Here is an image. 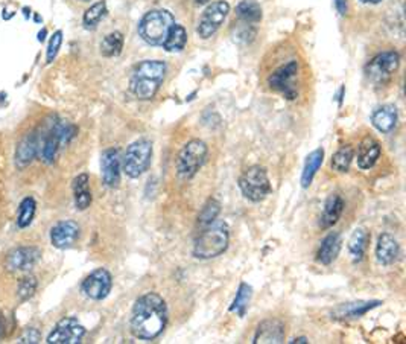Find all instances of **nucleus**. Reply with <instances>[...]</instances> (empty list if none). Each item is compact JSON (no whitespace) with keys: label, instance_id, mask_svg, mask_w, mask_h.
<instances>
[{"label":"nucleus","instance_id":"nucleus-30","mask_svg":"<svg viewBox=\"0 0 406 344\" xmlns=\"http://www.w3.org/2000/svg\"><path fill=\"white\" fill-rule=\"evenodd\" d=\"M107 16V3L104 0H101V2L92 5L90 8H88L84 12V17H83V25L85 29H94L98 28V25Z\"/></svg>","mask_w":406,"mask_h":344},{"label":"nucleus","instance_id":"nucleus-34","mask_svg":"<svg viewBox=\"0 0 406 344\" xmlns=\"http://www.w3.org/2000/svg\"><path fill=\"white\" fill-rule=\"evenodd\" d=\"M221 212V204L216 200H209L207 203L204 204V208L201 210V214L198 216V223L199 225L205 227L207 224H210L212 221H215L216 216L219 215Z\"/></svg>","mask_w":406,"mask_h":344},{"label":"nucleus","instance_id":"nucleus-32","mask_svg":"<svg viewBox=\"0 0 406 344\" xmlns=\"http://www.w3.org/2000/svg\"><path fill=\"white\" fill-rule=\"evenodd\" d=\"M354 159V150L350 145H345L343 148H339L334 157H332V168L336 172H347L350 170V165Z\"/></svg>","mask_w":406,"mask_h":344},{"label":"nucleus","instance_id":"nucleus-40","mask_svg":"<svg viewBox=\"0 0 406 344\" xmlns=\"http://www.w3.org/2000/svg\"><path fill=\"white\" fill-rule=\"evenodd\" d=\"M361 2L367 3V5H378L382 2V0H361Z\"/></svg>","mask_w":406,"mask_h":344},{"label":"nucleus","instance_id":"nucleus-15","mask_svg":"<svg viewBox=\"0 0 406 344\" xmlns=\"http://www.w3.org/2000/svg\"><path fill=\"white\" fill-rule=\"evenodd\" d=\"M400 254V245L389 233H382L376 244V258L382 265H393Z\"/></svg>","mask_w":406,"mask_h":344},{"label":"nucleus","instance_id":"nucleus-14","mask_svg":"<svg viewBox=\"0 0 406 344\" xmlns=\"http://www.w3.org/2000/svg\"><path fill=\"white\" fill-rule=\"evenodd\" d=\"M79 238V225L75 221H70V219H65V221L58 223L52 227L50 230V241H52V245L57 248H70L73 244L77 243Z\"/></svg>","mask_w":406,"mask_h":344},{"label":"nucleus","instance_id":"nucleus-17","mask_svg":"<svg viewBox=\"0 0 406 344\" xmlns=\"http://www.w3.org/2000/svg\"><path fill=\"white\" fill-rule=\"evenodd\" d=\"M285 340V325L280 320H265L259 325L254 335V343H283Z\"/></svg>","mask_w":406,"mask_h":344},{"label":"nucleus","instance_id":"nucleus-41","mask_svg":"<svg viewBox=\"0 0 406 344\" xmlns=\"http://www.w3.org/2000/svg\"><path fill=\"white\" fill-rule=\"evenodd\" d=\"M291 343H300V344L301 343H307V338H306V336H300V338H294Z\"/></svg>","mask_w":406,"mask_h":344},{"label":"nucleus","instance_id":"nucleus-10","mask_svg":"<svg viewBox=\"0 0 406 344\" xmlns=\"http://www.w3.org/2000/svg\"><path fill=\"white\" fill-rule=\"evenodd\" d=\"M85 335V327L75 317H65L58 321L54 331L48 336L49 344H77Z\"/></svg>","mask_w":406,"mask_h":344},{"label":"nucleus","instance_id":"nucleus-19","mask_svg":"<svg viewBox=\"0 0 406 344\" xmlns=\"http://www.w3.org/2000/svg\"><path fill=\"white\" fill-rule=\"evenodd\" d=\"M39 154V134L31 133L20 141L16 151V165L23 170Z\"/></svg>","mask_w":406,"mask_h":344},{"label":"nucleus","instance_id":"nucleus-20","mask_svg":"<svg viewBox=\"0 0 406 344\" xmlns=\"http://www.w3.org/2000/svg\"><path fill=\"white\" fill-rule=\"evenodd\" d=\"M380 157V145L373 137H365L358 146V166L361 170H370Z\"/></svg>","mask_w":406,"mask_h":344},{"label":"nucleus","instance_id":"nucleus-35","mask_svg":"<svg viewBox=\"0 0 406 344\" xmlns=\"http://www.w3.org/2000/svg\"><path fill=\"white\" fill-rule=\"evenodd\" d=\"M37 287H39V283H37V279L32 276H26L23 279H20L17 288V296L20 302H26V300L31 299L35 294Z\"/></svg>","mask_w":406,"mask_h":344},{"label":"nucleus","instance_id":"nucleus-28","mask_svg":"<svg viewBox=\"0 0 406 344\" xmlns=\"http://www.w3.org/2000/svg\"><path fill=\"white\" fill-rule=\"evenodd\" d=\"M236 12L238 17L245 21V23H257L262 20V8L256 0H242V2L236 6Z\"/></svg>","mask_w":406,"mask_h":344},{"label":"nucleus","instance_id":"nucleus-7","mask_svg":"<svg viewBox=\"0 0 406 344\" xmlns=\"http://www.w3.org/2000/svg\"><path fill=\"white\" fill-rule=\"evenodd\" d=\"M398 64H400V57H398L396 50H387V52L374 57L373 60L367 64V77L372 83L383 85L389 81L391 75L397 72Z\"/></svg>","mask_w":406,"mask_h":344},{"label":"nucleus","instance_id":"nucleus-9","mask_svg":"<svg viewBox=\"0 0 406 344\" xmlns=\"http://www.w3.org/2000/svg\"><path fill=\"white\" fill-rule=\"evenodd\" d=\"M298 73V63L291 61L282 68H278L274 73H271L268 78V84L272 90L282 93L286 99L297 98V89L294 85V79Z\"/></svg>","mask_w":406,"mask_h":344},{"label":"nucleus","instance_id":"nucleus-25","mask_svg":"<svg viewBox=\"0 0 406 344\" xmlns=\"http://www.w3.org/2000/svg\"><path fill=\"white\" fill-rule=\"evenodd\" d=\"M73 195H75V206L79 210H85L92 204V192L88 188V175L81 174L73 180Z\"/></svg>","mask_w":406,"mask_h":344},{"label":"nucleus","instance_id":"nucleus-38","mask_svg":"<svg viewBox=\"0 0 406 344\" xmlns=\"http://www.w3.org/2000/svg\"><path fill=\"white\" fill-rule=\"evenodd\" d=\"M335 8H336V11L339 14H341V16H345L347 8H349V5H347V0H335Z\"/></svg>","mask_w":406,"mask_h":344},{"label":"nucleus","instance_id":"nucleus-23","mask_svg":"<svg viewBox=\"0 0 406 344\" xmlns=\"http://www.w3.org/2000/svg\"><path fill=\"white\" fill-rule=\"evenodd\" d=\"M160 85H161V81H157V79L132 75L130 81V90L136 98L142 101H150L156 97Z\"/></svg>","mask_w":406,"mask_h":344},{"label":"nucleus","instance_id":"nucleus-12","mask_svg":"<svg viewBox=\"0 0 406 344\" xmlns=\"http://www.w3.org/2000/svg\"><path fill=\"white\" fill-rule=\"evenodd\" d=\"M41 252L37 247H19L6 256L5 265L10 272H31L39 263Z\"/></svg>","mask_w":406,"mask_h":344},{"label":"nucleus","instance_id":"nucleus-33","mask_svg":"<svg viewBox=\"0 0 406 344\" xmlns=\"http://www.w3.org/2000/svg\"><path fill=\"white\" fill-rule=\"evenodd\" d=\"M37 210V203L32 196H26V199L20 203L19 208V218L17 225L19 229H26V227L32 223Z\"/></svg>","mask_w":406,"mask_h":344},{"label":"nucleus","instance_id":"nucleus-39","mask_svg":"<svg viewBox=\"0 0 406 344\" xmlns=\"http://www.w3.org/2000/svg\"><path fill=\"white\" fill-rule=\"evenodd\" d=\"M46 34H48V31L46 29H41V31L39 32V41H44V39H46Z\"/></svg>","mask_w":406,"mask_h":344},{"label":"nucleus","instance_id":"nucleus-29","mask_svg":"<svg viewBox=\"0 0 406 344\" xmlns=\"http://www.w3.org/2000/svg\"><path fill=\"white\" fill-rule=\"evenodd\" d=\"M122 49H123V35L119 31H114L112 34L105 35L104 40H102L101 43V54L107 58L121 55Z\"/></svg>","mask_w":406,"mask_h":344},{"label":"nucleus","instance_id":"nucleus-24","mask_svg":"<svg viewBox=\"0 0 406 344\" xmlns=\"http://www.w3.org/2000/svg\"><path fill=\"white\" fill-rule=\"evenodd\" d=\"M368 243H370V233H368L365 227H358V229L352 233V236L349 239V254L354 263L364 259Z\"/></svg>","mask_w":406,"mask_h":344},{"label":"nucleus","instance_id":"nucleus-31","mask_svg":"<svg viewBox=\"0 0 406 344\" xmlns=\"http://www.w3.org/2000/svg\"><path fill=\"white\" fill-rule=\"evenodd\" d=\"M251 294H253V290L248 283L242 282L239 285V290H238V294H236L233 303L230 306V311L236 312L239 317L245 316V311L250 305V300H251Z\"/></svg>","mask_w":406,"mask_h":344},{"label":"nucleus","instance_id":"nucleus-11","mask_svg":"<svg viewBox=\"0 0 406 344\" xmlns=\"http://www.w3.org/2000/svg\"><path fill=\"white\" fill-rule=\"evenodd\" d=\"M113 287V277L110 274L108 270L98 268L88 274L83 282L84 294L92 300H104Z\"/></svg>","mask_w":406,"mask_h":344},{"label":"nucleus","instance_id":"nucleus-6","mask_svg":"<svg viewBox=\"0 0 406 344\" xmlns=\"http://www.w3.org/2000/svg\"><path fill=\"white\" fill-rule=\"evenodd\" d=\"M207 152V145L199 141V139H194V141L184 145L179 154V160H176V172H179L180 177L184 180L195 177V174L204 165Z\"/></svg>","mask_w":406,"mask_h":344},{"label":"nucleus","instance_id":"nucleus-4","mask_svg":"<svg viewBox=\"0 0 406 344\" xmlns=\"http://www.w3.org/2000/svg\"><path fill=\"white\" fill-rule=\"evenodd\" d=\"M239 189L247 200L253 203L263 201L271 192L267 170L259 165L250 166L239 177Z\"/></svg>","mask_w":406,"mask_h":344},{"label":"nucleus","instance_id":"nucleus-8","mask_svg":"<svg viewBox=\"0 0 406 344\" xmlns=\"http://www.w3.org/2000/svg\"><path fill=\"white\" fill-rule=\"evenodd\" d=\"M228 12H230V5H228L225 0H218V2L210 3L207 8L204 10L201 19H199V23L196 28L198 35L204 40L215 35L221 25L225 21Z\"/></svg>","mask_w":406,"mask_h":344},{"label":"nucleus","instance_id":"nucleus-3","mask_svg":"<svg viewBox=\"0 0 406 344\" xmlns=\"http://www.w3.org/2000/svg\"><path fill=\"white\" fill-rule=\"evenodd\" d=\"M174 23V16L168 10H152L140 20L139 35L148 45L161 46Z\"/></svg>","mask_w":406,"mask_h":344},{"label":"nucleus","instance_id":"nucleus-27","mask_svg":"<svg viewBox=\"0 0 406 344\" xmlns=\"http://www.w3.org/2000/svg\"><path fill=\"white\" fill-rule=\"evenodd\" d=\"M187 43V32L181 25L174 23L169 29L166 39L163 41V49L166 52H181V50L186 48Z\"/></svg>","mask_w":406,"mask_h":344},{"label":"nucleus","instance_id":"nucleus-18","mask_svg":"<svg viewBox=\"0 0 406 344\" xmlns=\"http://www.w3.org/2000/svg\"><path fill=\"white\" fill-rule=\"evenodd\" d=\"M344 212V200L339 194H332L329 199L324 203V209L320 218V227L321 229H330L334 227L339 218H341Z\"/></svg>","mask_w":406,"mask_h":344},{"label":"nucleus","instance_id":"nucleus-2","mask_svg":"<svg viewBox=\"0 0 406 344\" xmlns=\"http://www.w3.org/2000/svg\"><path fill=\"white\" fill-rule=\"evenodd\" d=\"M230 243V230L223 219H215L204 227L194 245L196 259H213L223 254Z\"/></svg>","mask_w":406,"mask_h":344},{"label":"nucleus","instance_id":"nucleus-37","mask_svg":"<svg viewBox=\"0 0 406 344\" xmlns=\"http://www.w3.org/2000/svg\"><path fill=\"white\" fill-rule=\"evenodd\" d=\"M40 338H41V335H40V332L37 331L35 327H29V329H26V331L23 332V335L20 336V343H26V344H35V343H39L40 341Z\"/></svg>","mask_w":406,"mask_h":344},{"label":"nucleus","instance_id":"nucleus-43","mask_svg":"<svg viewBox=\"0 0 406 344\" xmlns=\"http://www.w3.org/2000/svg\"><path fill=\"white\" fill-rule=\"evenodd\" d=\"M34 20H35V21H39V23H40V21H41V17L39 16V14H34Z\"/></svg>","mask_w":406,"mask_h":344},{"label":"nucleus","instance_id":"nucleus-26","mask_svg":"<svg viewBox=\"0 0 406 344\" xmlns=\"http://www.w3.org/2000/svg\"><path fill=\"white\" fill-rule=\"evenodd\" d=\"M323 162H324V150L323 148H316L315 151H312L311 154L307 156L305 168H303V174H301V186L303 188L311 186L315 174H316V171L320 170Z\"/></svg>","mask_w":406,"mask_h":344},{"label":"nucleus","instance_id":"nucleus-44","mask_svg":"<svg viewBox=\"0 0 406 344\" xmlns=\"http://www.w3.org/2000/svg\"><path fill=\"white\" fill-rule=\"evenodd\" d=\"M81 2H88V0H81Z\"/></svg>","mask_w":406,"mask_h":344},{"label":"nucleus","instance_id":"nucleus-21","mask_svg":"<svg viewBox=\"0 0 406 344\" xmlns=\"http://www.w3.org/2000/svg\"><path fill=\"white\" fill-rule=\"evenodd\" d=\"M341 235L336 232L330 233V235H327L321 241V245L318 248V252H316V261L323 263V265H330V263L338 258L339 252H341Z\"/></svg>","mask_w":406,"mask_h":344},{"label":"nucleus","instance_id":"nucleus-13","mask_svg":"<svg viewBox=\"0 0 406 344\" xmlns=\"http://www.w3.org/2000/svg\"><path fill=\"white\" fill-rule=\"evenodd\" d=\"M102 180L105 186L117 188L121 183V154L117 148H108L102 152L101 157Z\"/></svg>","mask_w":406,"mask_h":344},{"label":"nucleus","instance_id":"nucleus-22","mask_svg":"<svg viewBox=\"0 0 406 344\" xmlns=\"http://www.w3.org/2000/svg\"><path fill=\"white\" fill-rule=\"evenodd\" d=\"M397 108L391 104L382 105L372 114L373 127L380 133H389L397 125Z\"/></svg>","mask_w":406,"mask_h":344},{"label":"nucleus","instance_id":"nucleus-5","mask_svg":"<svg viewBox=\"0 0 406 344\" xmlns=\"http://www.w3.org/2000/svg\"><path fill=\"white\" fill-rule=\"evenodd\" d=\"M152 160V142L148 139H139L132 142L123 156V172L130 179H139L148 171Z\"/></svg>","mask_w":406,"mask_h":344},{"label":"nucleus","instance_id":"nucleus-42","mask_svg":"<svg viewBox=\"0 0 406 344\" xmlns=\"http://www.w3.org/2000/svg\"><path fill=\"white\" fill-rule=\"evenodd\" d=\"M194 2H195V5H198V6H199V5H205V3H209L210 0H194Z\"/></svg>","mask_w":406,"mask_h":344},{"label":"nucleus","instance_id":"nucleus-16","mask_svg":"<svg viewBox=\"0 0 406 344\" xmlns=\"http://www.w3.org/2000/svg\"><path fill=\"white\" fill-rule=\"evenodd\" d=\"M379 305H380L379 300H372V302H363V300H359V302L343 303V305H339L338 308L332 311V318H335V320L358 318Z\"/></svg>","mask_w":406,"mask_h":344},{"label":"nucleus","instance_id":"nucleus-1","mask_svg":"<svg viewBox=\"0 0 406 344\" xmlns=\"http://www.w3.org/2000/svg\"><path fill=\"white\" fill-rule=\"evenodd\" d=\"M168 323V306L157 292L140 296L131 314V332L139 340H156Z\"/></svg>","mask_w":406,"mask_h":344},{"label":"nucleus","instance_id":"nucleus-36","mask_svg":"<svg viewBox=\"0 0 406 344\" xmlns=\"http://www.w3.org/2000/svg\"><path fill=\"white\" fill-rule=\"evenodd\" d=\"M63 45V32L61 31H57L54 32V35L50 37L49 40V45H48V52H46V61L48 64L52 63L58 52H60V48Z\"/></svg>","mask_w":406,"mask_h":344}]
</instances>
